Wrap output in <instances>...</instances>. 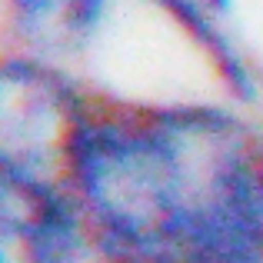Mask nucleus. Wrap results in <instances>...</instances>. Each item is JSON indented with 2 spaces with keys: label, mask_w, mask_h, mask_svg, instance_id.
Segmentation results:
<instances>
[{
  "label": "nucleus",
  "mask_w": 263,
  "mask_h": 263,
  "mask_svg": "<svg viewBox=\"0 0 263 263\" xmlns=\"http://www.w3.org/2000/svg\"><path fill=\"white\" fill-rule=\"evenodd\" d=\"M263 117L217 93L134 97L100 87L64 154V177L117 263H163L253 217Z\"/></svg>",
  "instance_id": "f257e3e1"
},
{
  "label": "nucleus",
  "mask_w": 263,
  "mask_h": 263,
  "mask_svg": "<svg viewBox=\"0 0 263 263\" xmlns=\"http://www.w3.org/2000/svg\"><path fill=\"white\" fill-rule=\"evenodd\" d=\"M100 87L84 67L24 44L0 47V160L60 170Z\"/></svg>",
  "instance_id": "f03ea898"
},
{
  "label": "nucleus",
  "mask_w": 263,
  "mask_h": 263,
  "mask_svg": "<svg viewBox=\"0 0 263 263\" xmlns=\"http://www.w3.org/2000/svg\"><path fill=\"white\" fill-rule=\"evenodd\" d=\"M0 263H117L64 170L0 160Z\"/></svg>",
  "instance_id": "7ed1b4c3"
},
{
  "label": "nucleus",
  "mask_w": 263,
  "mask_h": 263,
  "mask_svg": "<svg viewBox=\"0 0 263 263\" xmlns=\"http://www.w3.org/2000/svg\"><path fill=\"white\" fill-rule=\"evenodd\" d=\"M170 33L193 50L213 80V93L263 117V64L243 44L237 20L217 13L206 0H140Z\"/></svg>",
  "instance_id": "20e7f679"
},
{
  "label": "nucleus",
  "mask_w": 263,
  "mask_h": 263,
  "mask_svg": "<svg viewBox=\"0 0 263 263\" xmlns=\"http://www.w3.org/2000/svg\"><path fill=\"white\" fill-rule=\"evenodd\" d=\"M123 0H0L7 44L50 50L84 64L117 27Z\"/></svg>",
  "instance_id": "39448f33"
},
{
  "label": "nucleus",
  "mask_w": 263,
  "mask_h": 263,
  "mask_svg": "<svg viewBox=\"0 0 263 263\" xmlns=\"http://www.w3.org/2000/svg\"><path fill=\"white\" fill-rule=\"evenodd\" d=\"M163 263H263V233L257 220H230L180 247Z\"/></svg>",
  "instance_id": "423d86ee"
},
{
  "label": "nucleus",
  "mask_w": 263,
  "mask_h": 263,
  "mask_svg": "<svg viewBox=\"0 0 263 263\" xmlns=\"http://www.w3.org/2000/svg\"><path fill=\"white\" fill-rule=\"evenodd\" d=\"M253 213H257V223L263 233V143L257 154V167H253Z\"/></svg>",
  "instance_id": "0eeeda50"
},
{
  "label": "nucleus",
  "mask_w": 263,
  "mask_h": 263,
  "mask_svg": "<svg viewBox=\"0 0 263 263\" xmlns=\"http://www.w3.org/2000/svg\"><path fill=\"white\" fill-rule=\"evenodd\" d=\"M206 4H210L217 13L230 17V20H237V13H240V0H206Z\"/></svg>",
  "instance_id": "6e6552de"
}]
</instances>
